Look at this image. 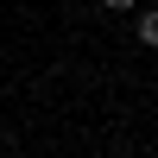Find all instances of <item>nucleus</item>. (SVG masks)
I'll list each match as a JSON object with an SVG mask.
<instances>
[{
	"label": "nucleus",
	"mask_w": 158,
	"mask_h": 158,
	"mask_svg": "<svg viewBox=\"0 0 158 158\" xmlns=\"http://www.w3.org/2000/svg\"><path fill=\"white\" fill-rule=\"evenodd\" d=\"M139 44H158V6L139 13Z\"/></svg>",
	"instance_id": "nucleus-1"
}]
</instances>
